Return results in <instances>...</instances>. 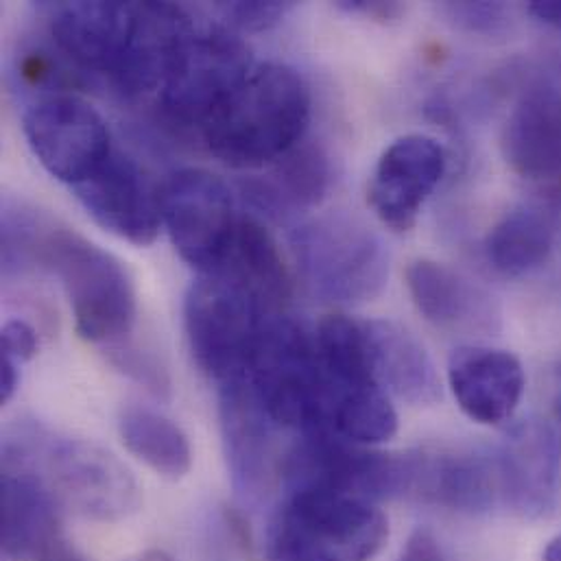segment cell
Masks as SVG:
<instances>
[{"label": "cell", "mask_w": 561, "mask_h": 561, "mask_svg": "<svg viewBox=\"0 0 561 561\" xmlns=\"http://www.w3.org/2000/svg\"><path fill=\"white\" fill-rule=\"evenodd\" d=\"M2 276L55 274L83 341L121 345L136 323V288L127 267L57 219L22 204H2Z\"/></svg>", "instance_id": "cell-1"}, {"label": "cell", "mask_w": 561, "mask_h": 561, "mask_svg": "<svg viewBox=\"0 0 561 561\" xmlns=\"http://www.w3.org/2000/svg\"><path fill=\"white\" fill-rule=\"evenodd\" d=\"M2 466L33 470L59 505L94 523H121L140 510L142 494L129 468L103 446L22 422L2 442Z\"/></svg>", "instance_id": "cell-2"}, {"label": "cell", "mask_w": 561, "mask_h": 561, "mask_svg": "<svg viewBox=\"0 0 561 561\" xmlns=\"http://www.w3.org/2000/svg\"><path fill=\"white\" fill-rule=\"evenodd\" d=\"M310 90L304 77L278 61L254 66L248 79L206 123L208 151L232 169L276 164L304 140Z\"/></svg>", "instance_id": "cell-3"}, {"label": "cell", "mask_w": 561, "mask_h": 561, "mask_svg": "<svg viewBox=\"0 0 561 561\" xmlns=\"http://www.w3.org/2000/svg\"><path fill=\"white\" fill-rule=\"evenodd\" d=\"M389 538V525L376 503L321 490L286 492L276 512L267 551L272 561H369Z\"/></svg>", "instance_id": "cell-4"}, {"label": "cell", "mask_w": 561, "mask_h": 561, "mask_svg": "<svg viewBox=\"0 0 561 561\" xmlns=\"http://www.w3.org/2000/svg\"><path fill=\"white\" fill-rule=\"evenodd\" d=\"M270 417L299 435L330 433L325 426V378L314 330L288 314L267 317L245 371Z\"/></svg>", "instance_id": "cell-5"}, {"label": "cell", "mask_w": 561, "mask_h": 561, "mask_svg": "<svg viewBox=\"0 0 561 561\" xmlns=\"http://www.w3.org/2000/svg\"><path fill=\"white\" fill-rule=\"evenodd\" d=\"M293 248L308 286L330 304L371 301L389 280L387 245L354 217L312 219L295 230Z\"/></svg>", "instance_id": "cell-6"}, {"label": "cell", "mask_w": 561, "mask_h": 561, "mask_svg": "<svg viewBox=\"0 0 561 561\" xmlns=\"http://www.w3.org/2000/svg\"><path fill=\"white\" fill-rule=\"evenodd\" d=\"M267 310L237 282L199 274L184 299V328L199 369L219 385L245 376Z\"/></svg>", "instance_id": "cell-7"}, {"label": "cell", "mask_w": 561, "mask_h": 561, "mask_svg": "<svg viewBox=\"0 0 561 561\" xmlns=\"http://www.w3.org/2000/svg\"><path fill=\"white\" fill-rule=\"evenodd\" d=\"M252 70V50L241 37L219 28H195L158 92L162 114L171 123L197 127L202 134Z\"/></svg>", "instance_id": "cell-8"}, {"label": "cell", "mask_w": 561, "mask_h": 561, "mask_svg": "<svg viewBox=\"0 0 561 561\" xmlns=\"http://www.w3.org/2000/svg\"><path fill=\"white\" fill-rule=\"evenodd\" d=\"M22 131L39 164L70 188L90 180L114 153L103 116L70 92L31 103Z\"/></svg>", "instance_id": "cell-9"}, {"label": "cell", "mask_w": 561, "mask_h": 561, "mask_svg": "<svg viewBox=\"0 0 561 561\" xmlns=\"http://www.w3.org/2000/svg\"><path fill=\"white\" fill-rule=\"evenodd\" d=\"M160 210L173 248L199 274L219 265L241 217L230 186L204 169L169 175L160 188Z\"/></svg>", "instance_id": "cell-10"}, {"label": "cell", "mask_w": 561, "mask_h": 561, "mask_svg": "<svg viewBox=\"0 0 561 561\" xmlns=\"http://www.w3.org/2000/svg\"><path fill=\"white\" fill-rule=\"evenodd\" d=\"M219 417L232 488L243 503L259 505L280 481L284 457L276 446L280 426L256 398L248 376L219 385Z\"/></svg>", "instance_id": "cell-11"}, {"label": "cell", "mask_w": 561, "mask_h": 561, "mask_svg": "<svg viewBox=\"0 0 561 561\" xmlns=\"http://www.w3.org/2000/svg\"><path fill=\"white\" fill-rule=\"evenodd\" d=\"M501 501L525 520L556 512L561 490V444L556 428L540 417L514 424L494 450Z\"/></svg>", "instance_id": "cell-12"}, {"label": "cell", "mask_w": 561, "mask_h": 561, "mask_svg": "<svg viewBox=\"0 0 561 561\" xmlns=\"http://www.w3.org/2000/svg\"><path fill=\"white\" fill-rule=\"evenodd\" d=\"M72 193L92 221L110 234L138 248L156 243L162 228L160 191L151 186L142 169L125 153L114 151Z\"/></svg>", "instance_id": "cell-13"}, {"label": "cell", "mask_w": 561, "mask_h": 561, "mask_svg": "<svg viewBox=\"0 0 561 561\" xmlns=\"http://www.w3.org/2000/svg\"><path fill=\"white\" fill-rule=\"evenodd\" d=\"M444 173L446 151L435 138L422 134L402 136L380 156L367 202L387 228L409 232Z\"/></svg>", "instance_id": "cell-14"}, {"label": "cell", "mask_w": 561, "mask_h": 561, "mask_svg": "<svg viewBox=\"0 0 561 561\" xmlns=\"http://www.w3.org/2000/svg\"><path fill=\"white\" fill-rule=\"evenodd\" d=\"M195 31L191 15L173 2H136L134 26L110 83L127 99L160 92L180 48Z\"/></svg>", "instance_id": "cell-15"}, {"label": "cell", "mask_w": 561, "mask_h": 561, "mask_svg": "<svg viewBox=\"0 0 561 561\" xmlns=\"http://www.w3.org/2000/svg\"><path fill=\"white\" fill-rule=\"evenodd\" d=\"M503 156L529 182L561 191V88L531 83L512 110L503 131Z\"/></svg>", "instance_id": "cell-16"}, {"label": "cell", "mask_w": 561, "mask_h": 561, "mask_svg": "<svg viewBox=\"0 0 561 561\" xmlns=\"http://www.w3.org/2000/svg\"><path fill=\"white\" fill-rule=\"evenodd\" d=\"M525 382L523 363L507 350L463 345L448 360V385L459 409L483 426H499L514 417Z\"/></svg>", "instance_id": "cell-17"}, {"label": "cell", "mask_w": 561, "mask_h": 561, "mask_svg": "<svg viewBox=\"0 0 561 561\" xmlns=\"http://www.w3.org/2000/svg\"><path fill=\"white\" fill-rule=\"evenodd\" d=\"M136 2L79 0L50 7V37L77 68L112 77L131 26Z\"/></svg>", "instance_id": "cell-18"}, {"label": "cell", "mask_w": 561, "mask_h": 561, "mask_svg": "<svg viewBox=\"0 0 561 561\" xmlns=\"http://www.w3.org/2000/svg\"><path fill=\"white\" fill-rule=\"evenodd\" d=\"M409 496L461 514L492 512L503 505L494 453L413 455Z\"/></svg>", "instance_id": "cell-19"}, {"label": "cell", "mask_w": 561, "mask_h": 561, "mask_svg": "<svg viewBox=\"0 0 561 561\" xmlns=\"http://www.w3.org/2000/svg\"><path fill=\"white\" fill-rule=\"evenodd\" d=\"M407 286L415 308L442 330L474 334L499 325L492 297L448 265L415 261L407 270Z\"/></svg>", "instance_id": "cell-20"}, {"label": "cell", "mask_w": 561, "mask_h": 561, "mask_svg": "<svg viewBox=\"0 0 561 561\" xmlns=\"http://www.w3.org/2000/svg\"><path fill=\"white\" fill-rule=\"evenodd\" d=\"M363 325L378 385L413 407L435 404L442 398V380L420 339L389 319H371Z\"/></svg>", "instance_id": "cell-21"}, {"label": "cell", "mask_w": 561, "mask_h": 561, "mask_svg": "<svg viewBox=\"0 0 561 561\" xmlns=\"http://www.w3.org/2000/svg\"><path fill=\"white\" fill-rule=\"evenodd\" d=\"M0 545L11 561L35 558L61 536L57 499L28 468L2 466Z\"/></svg>", "instance_id": "cell-22"}, {"label": "cell", "mask_w": 561, "mask_h": 561, "mask_svg": "<svg viewBox=\"0 0 561 561\" xmlns=\"http://www.w3.org/2000/svg\"><path fill=\"white\" fill-rule=\"evenodd\" d=\"M208 274L224 276L243 286L256 297L267 314H282L293 295V278L276 239L261 221L245 215L239 217L219 265Z\"/></svg>", "instance_id": "cell-23"}, {"label": "cell", "mask_w": 561, "mask_h": 561, "mask_svg": "<svg viewBox=\"0 0 561 561\" xmlns=\"http://www.w3.org/2000/svg\"><path fill=\"white\" fill-rule=\"evenodd\" d=\"M125 448L156 474L180 481L193 468V448L186 433L169 417L147 407H125L118 415Z\"/></svg>", "instance_id": "cell-24"}, {"label": "cell", "mask_w": 561, "mask_h": 561, "mask_svg": "<svg viewBox=\"0 0 561 561\" xmlns=\"http://www.w3.org/2000/svg\"><path fill=\"white\" fill-rule=\"evenodd\" d=\"M325 426L345 442L376 446L398 433V413L380 385H325Z\"/></svg>", "instance_id": "cell-25"}, {"label": "cell", "mask_w": 561, "mask_h": 561, "mask_svg": "<svg viewBox=\"0 0 561 561\" xmlns=\"http://www.w3.org/2000/svg\"><path fill=\"white\" fill-rule=\"evenodd\" d=\"M553 252V226L538 210H514L485 239V256L503 276H527L540 270Z\"/></svg>", "instance_id": "cell-26"}, {"label": "cell", "mask_w": 561, "mask_h": 561, "mask_svg": "<svg viewBox=\"0 0 561 561\" xmlns=\"http://www.w3.org/2000/svg\"><path fill=\"white\" fill-rule=\"evenodd\" d=\"M330 188L328 156L310 142H299L276 162V180L270 188H256L263 206L314 208L325 199Z\"/></svg>", "instance_id": "cell-27"}, {"label": "cell", "mask_w": 561, "mask_h": 561, "mask_svg": "<svg viewBox=\"0 0 561 561\" xmlns=\"http://www.w3.org/2000/svg\"><path fill=\"white\" fill-rule=\"evenodd\" d=\"M15 77L20 85L44 92L42 96L50 94H66V90L77 88V75L48 48L31 46L24 48L15 59ZM39 96V99H42Z\"/></svg>", "instance_id": "cell-28"}, {"label": "cell", "mask_w": 561, "mask_h": 561, "mask_svg": "<svg viewBox=\"0 0 561 561\" xmlns=\"http://www.w3.org/2000/svg\"><path fill=\"white\" fill-rule=\"evenodd\" d=\"M448 24L472 35H501L512 26L514 9L505 2H442Z\"/></svg>", "instance_id": "cell-29"}, {"label": "cell", "mask_w": 561, "mask_h": 561, "mask_svg": "<svg viewBox=\"0 0 561 561\" xmlns=\"http://www.w3.org/2000/svg\"><path fill=\"white\" fill-rule=\"evenodd\" d=\"M293 2L278 0H234L217 2V13L234 28L248 33H263L278 26L282 20L293 11Z\"/></svg>", "instance_id": "cell-30"}, {"label": "cell", "mask_w": 561, "mask_h": 561, "mask_svg": "<svg viewBox=\"0 0 561 561\" xmlns=\"http://www.w3.org/2000/svg\"><path fill=\"white\" fill-rule=\"evenodd\" d=\"M110 360L114 367H118L123 374H127L131 380L140 382L142 387H147L151 393H156L158 398H167L171 391V380L167 369L162 367V363L151 356L149 352L136 350L131 345L121 343L107 350Z\"/></svg>", "instance_id": "cell-31"}, {"label": "cell", "mask_w": 561, "mask_h": 561, "mask_svg": "<svg viewBox=\"0 0 561 561\" xmlns=\"http://www.w3.org/2000/svg\"><path fill=\"white\" fill-rule=\"evenodd\" d=\"M0 343H2V356L11 358L18 365L31 360L39 347L35 328L24 319L4 321L0 330Z\"/></svg>", "instance_id": "cell-32"}, {"label": "cell", "mask_w": 561, "mask_h": 561, "mask_svg": "<svg viewBox=\"0 0 561 561\" xmlns=\"http://www.w3.org/2000/svg\"><path fill=\"white\" fill-rule=\"evenodd\" d=\"M336 9L350 15H363L376 22L391 24L407 13V4L402 2H382V0H339Z\"/></svg>", "instance_id": "cell-33"}, {"label": "cell", "mask_w": 561, "mask_h": 561, "mask_svg": "<svg viewBox=\"0 0 561 561\" xmlns=\"http://www.w3.org/2000/svg\"><path fill=\"white\" fill-rule=\"evenodd\" d=\"M398 561H446V558L437 538L428 529H417L402 547Z\"/></svg>", "instance_id": "cell-34"}, {"label": "cell", "mask_w": 561, "mask_h": 561, "mask_svg": "<svg viewBox=\"0 0 561 561\" xmlns=\"http://www.w3.org/2000/svg\"><path fill=\"white\" fill-rule=\"evenodd\" d=\"M20 387V365L13 363L11 358L2 356V365H0V402L7 404L15 391Z\"/></svg>", "instance_id": "cell-35"}, {"label": "cell", "mask_w": 561, "mask_h": 561, "mask_svg": "<svg viewBox=\"0 0 561 561\" xmlns=\"http://www.w3.org/2000/svg\"><path fill=\"white\" fill-rule=\"evenodd\" d=\"M527 11L536 20L561 31V0H534L527 4Z\"/></svg>", "instance_id": "cell-36"}, {"label": "cell", "mask_w": 561, "mask_h": 561, "mask_svg": "<svg viewBox=\"0 0 561 561\" xmlns=\"http://www.w3.org/2000/svg\"><path fill=\"white\" fill-rule=\"evenodd\" d=\"M35 561H88L68 540H64L61 536L55 538Z\"/></svg>", "instance_id": "cell-37"}, {"label": "cell", "mask_w": 561, "mask_h": 561, "mask_svg": "<svg viewBox=\"0 0 561 561\" xmlns=\"http://www.w3.org/2000/svg\"><path fill=\"white\" fill-rule=\"evenodd\" d=\"M553 413L561 424V363L556 367V376H553Z\"/></svg>", "instance_id": "cell-38"}, {"label": "cell", "mask_w": 561, "mask_h": 561, "mask_svg": "<svg viewBox=\"0 0 561 561\" xmlns=\"http://www.w3.org/2000/svg\"><path fill=\"white\" fill-rule=\"evenodd\" d=\"M542 561H561V536L549 542V547L545 549Z\"/></svg>", "instance_id": "cell-39"}, {"label": "cell", "mask_w": 561, "mask_h": 561, "mask_svg": "<svg viewBox=\"0 0 561 561\" xmlns=\"http://www.w3.org/2000/svg\"><path fill=\"white\" fill-rule=\"evenodd\" d=\"M134 561H175L169 553H164V551H147V553H142V556H138Z\"/></svg>", "instance_id": "cell-40"}]
</instances>
